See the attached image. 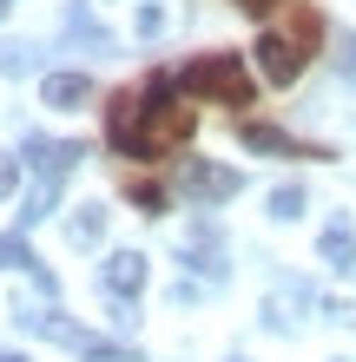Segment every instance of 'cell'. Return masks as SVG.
Masks as SVG:
<instances>
[{
  "label": "cell",
  "mask_w": 356,
  "mask_h": 362,
  "mask_svg": "<svg viewBox=\"0 0 356 362\" xmlns=\"http://www.w3.org/2000/svg\"><path fill=\"white\" fill-rule=\"evenodd\" d=\"M106 139L125 158H165L192 139V105L178 99V79H145V86H125L106 105Z\"/></svg>",
  "instance_id": "1"
},
{
  "label": "cell",
  "mask_w": 356,
  "mask_h": 362,
  "mask_svg": "<svg viewBox=\"0 0 356 362\" xmlns=\"http://www.w3.org/2000/svg\"><path fill=\"white\" fill-rule=\"evenodd\" d=\"M317 40H323V27H317V13L310 7H290L277 27H270L264 40H258V66H264V79L270 86H290L304 66H310V53H317Z\"/></svg>",
  "instance_id": "2"
},
{
  "label": "cell",
  "mask_w": 356,
  "mask_h": 362,
  "mask_svg": "<svg viewBox=\"0 0 356 362\" xmlns=\"http://www.w3.org/2000/svg\"><path fill=\"white\" fill-rule=\"evenodd\" d=\"M178 86L212 99V105H251V66L238 53H198L192 66L178 73Z\"/></svg>",
  "instance_id": "3"
},
{
  "label": "cell",
  "mask_w": 356,
  "mask_h": 362,
  "mask_svg": "<svg viewBox=\"0 0 356 362\" xmlns=\"http://www.w3.org/2000/svg\"><path fill=\"white\" fill-rule=\"evenodd\" d=\"M238 139L251 152H270V158H330L323 145H304V139H290V132H277V125H264V119H238Z\"/></svg>",
  "instance_id": "4"
},
{
  "label": "cell",
  "mask_w": 356,
  "mask_h": 362,
  "mask_svg": "<svg viewBox=\"0 0 356 362\" xmlns=\"http://www.w3.org/2000/svg\"><path fill=\"white\" fill-rule=\"evenodd\" d=\"M185 191H192L198 204H224V198H238V191H244V178L231 172V165L192 158V165H185Z\"/></svg>",
  "instance_id": "5"
},
{
  "label": "cell",
  "mask_w": 356,
  "mask_h": 362,
  "mask_svg": "<svg viewBox=\"0 0 356 362\" xmlns=\"http://www.w3.org/2000/svg\"><path fill=\"white\" fill-rule=\"evenodd\" d=\"M79 158H86V145H73V139H40V132L27 139V165H33V172L47 178V185H59Z\"/></svg>",
  "instance_id": "6"
},
{
  "label": "cell",
  "mask_w": 356,
  "mask_h": 362,
  "mask_svg": "<svg viewBox=\"0 0 356 362\" xmlns=\"http://www.w3.org/2000/svg\"><path fill=\"white\" fill-rule=\"evenodd\" d=\"M40 99L59 105V112H79V105H93V79L86 73H47L40 79Z\"/></svg>",
  "instance_id": "7"
},
{
  "label": "cell",
  "mask_w": 356,
  "mask_h": 362,
  "mask_svg": "<svg viewBox=\"0 0 356 362\" xmlns=\"http://www.w3.org/2000/svg\"><path fill=\"white\" fill-rule=\"evenodd\" d=\"M310 303H317L310 290L284 284V290H270V296H264V323H270V329H290V323H304V310H310Z\"/></svg>",
  "instance_id": "8"
},
{
  "label": "cell",
  "mask_w": 356,
  "mask_h": 362,
  "mask_svg": "<svg viewBox=\"0 0 356 362\" xmlns=\"http://www.w3.org/2000/svg\"><path fill=\"white\" fill-rule=\"evenodd\" d=\"M106 290L113 296H139L145 290V257H139V250H113V257H106Z\"/></svg>",
  "instance_id": "9"
},
{
  "label": "cell",
  "mask_w": 356,
  "mask_h": 362,
  "mask_svg": "<svg viewBox=\"0 0 356 362\" xmlns=\"http://www.w3.org/2000/svg\"><path fill=\"white\" fill-rule=\"evenodd\" d=\"M323 264L330 270H356V230H350V218L323 224Z\"/></svg>",
  "instance_id": "10"
},
{
  "label": "cell",
  "mask_w": 356,
  "mask_h": 362,
  "mask_svg": "<svg viewBox=\"0 0 356 362\" xmlns=\"http://www.w3.org/2000/svg\"><path fill=\"white\" fill-rule=\"evenodd\" d=\"M67 238L73 244H99V238H106V211H99V204H79L73 224H67Z\"/></svg>",
  "instance_id": "11"
},
{
  "label": "cell",
  "mask_w": 356,
  "mask_h": 362,
  "mask_svg": "<svg viewBox=\"0 0 356 362\" xmlns=\"http://www.w3.org/2000/svg\"><path fill=\"white\" fill-rule=\"evenodd\" d=\"M125 198L152 218V211H165V185H159V178H125Z\"/></svg>",
  "instance_id": "12"
},
{
  "label": "cell",
  "mask_w": 356,
  "mask_h": 362,
  "mask_svg": "<svg viewBox=\"0 0 356 362\" xmlns=\"http://www.w3.org/2000/svg\"><path fill=\"white\" fill-rule=\"evenodd\" d=\"M270 218H304V185H277L270 191Z\"/></svg>",
  "instance_id": "13"
},
{
  "label": "cell",
  "mask_w": 356,
  "mask_h": 362,
  "mask_svg": "<svg viewBox=\"0 0 356 362\" xmlns=\"http://www.w3.org/2000/svg\"><path fill=\"white\" fill-rule=\"evenodd\" d=\"M53 198H59V185H47V178H40V185H33V198H27V211H20V218H27V224H40V218H47V211H53Z\"/></svg>",
  "instance_id": "14"
},
{
  "label": "cell",
  "mask_w": 356,
  "mask_h": 362,
  "mask_svg": "<svg viewBox=\"0 0 356 362\" xmlns=\"http://www.w3.org/2000/svg\"><path fill=\"white\" fill-rule=\"evenodd\" d=\"M0 270H40V264H33V250L20 238H0Z\"/></svg>",
  "instance_id": "15"
},
{
  "label": "cell",
  "mask_w": 356,
  "mask_h": 362,
  "mask_svg": "<svg viewBox=\"0 0 356 362\" xmlns=\"http://www.w3.org/2000/svg\"><path fill=\"white\" fill-rule=\"evenodd\" d=\"M79 356H86V362H139L132 349H113V343H93V349H79Z\"/></svg>",
  "instance_id": "16"
},
{
  "label": "cell",
  "mask_w": 356,
  "mask_h": 362,
  "mask_svg": "<svg viewBox=\"0 0 356 362\" xmlns=\"http://www.w3.org/2000/svg\"><path fill=\"white\" fill-rule=\"evenodd\" d=\"M323 310L337 316V323H356V296H323Z\"/></svg>",
  "instance_id": "17"
},
{
  "label": "cell",
  "mask_w": 356,
  "mask_h": 362,
  "mask_svg": "<svg viewBox=\"0 0 356 362\" xmlns=\"http://www.w3.org/2000/svg\"><path fill=\"white\" fill-rule=\"evenodd\" d=\"M13 185H20V165H13L7 152H0V198H7V191H13Z\"/></svg>",
  "instance_id": "18"
},
{
  "label": "cell",
  "mask_w": 356,
  "mask_h": 362,
  "mask_svg": "<svg viewBox=\"0 0 356 362\" xmlns=\"http://www.w3.org/2000/svg\"><path fill=\"white\" fill-rule=\"evenodd\" d=\"M244 13H277V7H290V0H238Z\"/></svg>",
  "instance_id": "19"
},
{
  "label": "cell",
  "mask_w": 356,
  "mask_h": 362,
  "mask_svg": "<svg viewBox=\"0 0 356 362\" xmlns=\"http://www.w3.org/2000/svg\"><path fill=\"white\" fill-rule=\"evenodd\" d=\"M343 79H356V40L343 47Z\"/></svg>",
  "instance_id": "20"
},
{
  "label": "cell",
  "mask_w": 356,
  "mask_h": 362,
  "mask_svg": "<svg viewBox=\"0 0 356 362\" xmlns=\"http://www.w3.org/2000/svg\"><path fill=\"white\" fill-rule=\"evenodd\" d=\"M0 362H27V356H20V349H0Z\"/></svg>",
  "instance_id": "21"
},
{
  "label": "cell",
  "mask_w": 356,
  "mask_h": 362,
  "mask_svg": "<svg viewBox=\"0 0 356 362\" xmlns=\"http://www.w3.org/2000/svg\"><path fill=\"white\" fill-rule=\"evenodd\" d=\"M7 13H13V0H0V20H7Z\"/></svg>",
  "instance_id": "22"
}]
</instances>
